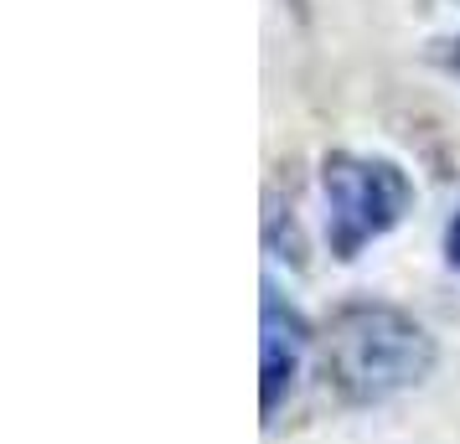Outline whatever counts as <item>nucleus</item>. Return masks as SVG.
Segmentation results:
<instances>
[{
  "mask_svg": "<svg viewBox=\"0 0 460 444\" xmlns=\"http://www.w3.org/2000/svg\"><path fill=\"white\" fill-rule=\"evenodd\" d=\"M321 357H326V382L347 403H383L429 378L435 341L414 316L394 305H347L326 326Z\"/></svg>",
  "mask_w": 460,
  "mask_h": 444,
  "instance_id": "1",
  "label": "nucleus"
},
{
  "mask_svg": "<svg viewBox=\"0 0 460 444\" xmlns=\"http://www.w3.org/2000/svg\"><path fill=\"white\" fill-rule=\"evenodd\" d=\"M429 57H435V67H445L450 78H460V37H445V42L429 47Z\"/></svg>",
  "mask_w": 460,
  "mask_h": 444,
  "instance_id": "4",
  "label": "nucleus"
},
{
  "mask_svg": "<svg viewBox=\"0 0 460 444\" xmlns=\"http://www.w3.org/2000/svg\"><path fill=\"white\" fill-rule=\"evenodd\" d=\"M264 357H259V372H264V419L279 414V403L290 398V387L305 372V357H311V326L295 316L285 300L264 290Z\"/></svg>",
  "mask_w": 460,
  "mask_h": 444,
  "instance_id": "3",
  "label": "nucleus"
},
{
  "mask_svg": "<svg viewBox=\"0 0 460 444\" xmlns=\"http://www.w3.org/2000/svg\"><path fill=\"white\" fill-rule=\"evenodd\" d=\"M321 196H326V238L336 258H357L373 238L398 228V217L414 202L409 176L394 161L336 150L321 166Z\"/></svg>",
  "mask_w": 460,
  "mask_h": 444,
  "instance_id": "2",
  "label": "nucleus"
},
{
  "mask_svg": "<svg viewBox=\"0 0 460 444\" xmlns=\"http://www.w3.org/2000/svg\"><path fill=\"white\" fill-rule=\"evenodd\" d=\"M445 258L460 269V212L450 217V228H445Z\"/></svg>",
  "mask_w": 460,
  "mask_h": 444,
  "instance_id": "5",
  "label": "nucleus"
}]
</instances>
